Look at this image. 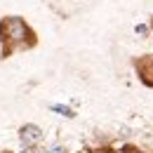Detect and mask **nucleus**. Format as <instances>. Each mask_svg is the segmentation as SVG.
<instances>
[{"label": "nucleus", "instance_id": "nucleus-11", "mask_svg": "<svg viewBox=\"0 0 153 153\" xmlns=\"http://www.w3.org/2000/svg\"><path fill=\"white\" fill-rule=\"evenodd\" d=\"M0 153H5V151H0Z\"/></svg>", "mask_w": 153, "mask_h": 153}, {"label": "nucleus", "instance_id": "nucleus-9", "mask_svg": "<svg viewBox=\"0 0 153 153\" xmlns=\"http://www.w3.org/2000/svg\"><path fill=\"white\" fill-rule=\"evenodd\" d=\"M19 153H31V149H21V151Z\"/></svg>", "mask_w": 153, "mask_h": 153}, {"label": "nucleus", "instance_id": "nucleus-5", "mask_svg": "<svg viewBox=\"0 0 153 153\" xmlns=\"http://www.w3.org/2000/svg\"><path fill=\"white\" fill-rule=\"evenodd\" d=\"M47 153H68L66 151V146H61V144H54V146H50Z\"/></svg>", "mask_w": 153, "mask_h": 153}, {"label": "nucleus", "instance_id": "nucleus-4", "mask_svg": "<svg viewBox=\"0 0 153 153\" xmlns=\"http://www.w3.org/2000/svg\"><path fill=\"white\" fill-rule=\"evenodd\" d=\"M50 108H52V111H59V113L61 115H66V118H73V108H68V106H64V104H52V106H50Z\"/></svg>", "mask_w": 153, "mask_h": 153}, {"label": "nucleus", "instance_id": "nucleus-8", "mask_svg": "<svg viewBox=\"0 0 153 153\" xmlns=\"http://www.w3.org/2000/svg\"><path fill=\"white\" fill-rule=\"evenodd\" d=\"M31 153H47L45 149H40V146H36V149H31Z\"/></svg>", "mask_w": 153, "mask_h": 153}, {"label": "nucleus", "instance_id": "nucleus-3", "mask_svg": "<svg viewBox=\"0 0 153 153\" xmlns=\"http://www.w3.org/2000/svg\"><path fill=\"white\" fill-rule=\"evenodd\" d=\"M19 139H21V144H24V149H36L40 141H42V130H40L38 125L28 123V125H24L19 130Z\"/></svg>", "mask_w": 153, "mask_h": 153}, {"label": "nucleus", "instance_id": "nucleus-1", "mask_svg": "<svg viewBox=\"0 0 153 153\" xmlns=\"http://www.w3.org/2000/svg\"><path fill=\"white\" fill-rule=\"evenodd\" d=\"M0 40L5 45V54H10L19 47H33L36 33L21 17H5L0 21Z\"/></svg>", "mask_w": 153, "mask_h": 153}, {"label": "nucleus", "instance_id": "nucleus-7", "mask_svg": "<svg viewBox=\"0 0 153 153\" xmlns=\"http://www.w3.org/2000/svg\"><path fill=\"white\" fill-rule=\"evenodd\" d=\"M134 31H137L139 36H146V31H149V26H144V24H137V26H134Z\"/></svg>", "mask_w": 153, "mask_h": 153}, {"label": "nucleus", "instance_id": "nucleus-10", "mask_svg": "<svg viewBox=\"0 0 153 153\" xmlns=\"http://www.w3.org/2000/svg\"><path fill=\"white\" fill-rule=\"evenodd\" d=\"M151 28H153V21H151Z\"/></svg>", "mask_w": 153, "mask_h": 153}, {"label": "nucleus", "instance_id": "nucleus-6", "mask_svg": "<svg viewBox=\"0 0 153 153\" xmlns=\"http://www.w3.org/2000/svg\"><path fill=\"white\" fill-rule=\"evenodd\" d=\"M111 153H141V151H139V149H134V146H123V149L111 151Z\"/></svg>", "mask_w": 153, "mask_h": 153}, {"label": "nucleus", "instance_id": "nucleus-2", "mask_svg": "<svg viewBox=\"0 0 153 153\" xmlns=\"http://www.w3.org/2000/svg\"><path fill=\"white\" fill-rule=\"evenodd\" d=\"M134 71L144 85L153 87V54H144V57L134 59Z\"/></svg>", "mask_w": 153, "mask_h": 153}]
</instances>
